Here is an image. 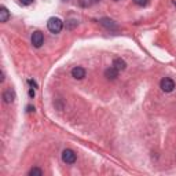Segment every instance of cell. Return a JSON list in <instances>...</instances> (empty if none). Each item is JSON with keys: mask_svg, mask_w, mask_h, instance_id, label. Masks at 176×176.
<instances>
[{"mask_svg": "<svg viewBox=\"0 0 176 176\" xmlns=\"http://www.w3.org/2000/svg\"><path fill=\"white\" fill-rule=\"evenodd\" d=\"M47 28H48V30H50L51 33H59L63 28V22L58 17H52L47 22Z\"/></svg>", "mask_w": 176, "mask_h": 176, "instance_id": "1", "label": "cell"}, {"mask_svg": "<svg viewBox=\"0 0 176 176\" xmlns=\"http://www.w3.org/2000/svg\"><path fill=\"white\" fill-rule=\"evenodd\" d=\"M160 87L164 92H172L175 89V81L171 79V77H164L161 81H160Z\"/></svg>", "mask_w": 176, "mask_h": 176, "instance_id": "2", "label": "cell"}, {"mask_svg": "<svg viewBox=\"0 0 176 176\" xmlns=\"http://www.w3.org/2000/svg\"><path fill=\"white\" fill-rule=\"evenodd\" d=\"M76 160H77V155H76V153L73 150L65 149V150L62 151V161L65 164H74Z\"/></svg>", "mask_w": 176, "mask_h": 176, "instance_id": "3", "label": "cell"}, {"mask_svg": "<svg viewBox=\"0 0 176 176\" xmlns=\"http://www.w3.org/2000/svg\"><path fill=\"white\" fill-rule=\"evenodd\" d=\"M44 43V34L40 32V30H36L32 33V44H33L36 48H40Z\"/></svg>", "mask_w": 176, "mask_h": 176, "instance_id": "4", "label": "cell"}, {"mask_svg": "<svg viewBox=\"0 0 176 176\" xmlns=\"http://www.w3.org/2000/svg\"><path fill=\"white\" fill-rule=\"evenodd\" d=\"M99 22H101V25L103 26V28H106V29L110 30V32H117L118 30L117 24H116L113 19H110V18H102Z\"/></svg>", "mask_w": 176, "mask_h": 176, "instance_id": "5", "label": "cell"}, {"mask_svg": "<svg viewBox=\"0 0 176 176\" xmlns=\"http://www.w3.org/2000/svg\"><path fill=\"white\" fill-rule=\"evenodd\" d=\"M85 74H87V72L81 66H76L72 69V76H73L76 80H83L84 77H85Z\"/></svg>", "mask_w": 176, "mask_h": 176, "instance_id": "6", "label": "cell"}, {"mask_svg": "<svg viewBox=\"0 0 176 176\" xmlns=\"http://www.w3.org/2000/svg\"><path fill=\"white\" fill-rule=\"evenodd\" d=\"M3 101L6 103H13L15 101V91L13 88H7L4 92H3Z\"/></svg>", "mask_w": 176, "mask_h": 176, "instance_id": "7", "label": "cell"}, {"mask_svg": "<svg viewBox=\"0 0 176 176\" xmlns=\"http://www.w3.org/2000/svg\"><path fill=\"white\" fill-rule=\"evenodd\" d=\"M118 73H120V72H118L116 67L110 66V67H107V69L105 70V77L107 80H116L118 77Z\"/></svg>", "mask_w": 176, "mask_h": 176, "instance_id": "8", "label": "cell"}, {"mask_svg": "<svg viewBox=\"0 0 176 176\" xmlns=\"http://www.w3.org/2000/svg\"><path fill=\"white\" fill-rule=\"evenodd\" d=\"M112 66H114L118 72H122V70H125L127 62L124 61V59H121V58H116V59L113 61V65H112Z\"/></svg>", "mask_w": 176, "mask_h": 176, "instance_id": "9", "label": "cell"}, {"mask_svg": "<svg viewBox=\"0 0 176 176\" xmlns=\"http://www.w3.org/2000/svg\"><path fill=\"white\" fill-rule=\"evenodd\" d=\"M9 18H10V11L7 9H6L4 6H1L0 7V22H7L9 21Z\"/></svg>", "mask_w": 176, "mask_h": 176, "instance_id": "10", "label": "cell"}, {"mask_svg": "<svg viewBox=\"0 0 176 176\" xmlns=\"http://www.w3.org/2000/svg\"><path fill=\"white\" fill-rule=\"evenodd\" d=\"M79 4L84 9H88V7H91L94 4V0H79Z\"/></svg>", "mask_w": 176, "mask_h": 176, "instance_id": "11", "label": "cell"}, {"mask_svg": "<svg viewBox=\"0 0 176 176\" xmlns=\"http://www.w3.org/2000/svg\"><path fill=\"white\" fill-rule=\"evenodd\" d=\"M29 176H43V171L40 168H32L29 171Z\"/></svg>", "mask_w": 176, "mask_h": 176, "instance_id": "12", "label": "cell"}, {"mask_svg": "<svg viewBox=\"0 0 176 176\" xmlns=\"http://www.w3.org/2000/svg\"><path fill=\"white\" fill-rule=\"evenodd\" d=\"M19 1H21L22 6H30L34 1V0H19Z\"/></svg>", "mask_w": 176, "mask_h": 176, "instance_id": "13", "label": "cell"}, {"mask_svg": "<svg viewBox=\"0 0 176 176\" xmlns=\"http://www.w3.org/2000/svg\"><path fill=\"white\" fill-rule=\"evenodd\" d=\"M134 1L139 6H146L147 4V0H134Z\"/></svg>", "mask_w": 176, "mask_h": 176, "instance_id": "14", "label": "cell"}, {"mask_svg": "<svg viewBox=\"0 0 176 176\" xmlns=\"http://www.w3.org/2000/svg\"><path fill=\"white\" fill-rule=\"evenodd\" d=\"M28 83L30 84L32 88H37V84H36V81H33V80H28Z\"/></svg>", "mask_w": 176, "mask_h": 176, "instance_id": "15", "label": "cell"}, {"mask_svg": "<svg viewBox=\"0 0 176 176\" xmlns=\"http://www.w3.org/2000/svg\"><path fill=\"white\" fill-rule=\"evenodd\" d=\"M34 95H36V92H34V88H30V89H29V97L30 98H34Z\"/></svg>", "mask_w": 176, "mask_h": 176, "instance_id": "16", "label": "cell"}, {"mask_svg": "<svg viewBox=\"0 0 176 176\" xmlns=\"http://www.w3.org/2000/svg\"><path fill=\"white\" fill-rule=\"evenodd\" d=\"M34 107H32V106H28V112H33Z\"/></svg>", "mask_w": 176, "mask_h": 176, "instance_id": "17", "label": "cell"}, {"mask_svg": "<svg viewBox=\"0 0 176 176\" xmlns=\"http://www.w3.org/2000/svg\"><path fill=\"white\" fill-rule=\"evenodd\" d=\"M173 4H175V6H176V1H173Z\"/></svg>", "mask_w": 176, "mask_h": 176, "instance_id": "18", "label": "cell"}, {"mask_svg": "<svg viewBox=\"0 0 176 176\" xmlns=\"http://www.w3.org/2000/svg\"><path fill=\"white\" fill-rule=\"evenodd\" d=\"M116 1H118V0H116Z\"/></svg>", "mask_w": 176, "mask_h": 176, "instance_id": "19", "label": "cell"}]
</instances>
